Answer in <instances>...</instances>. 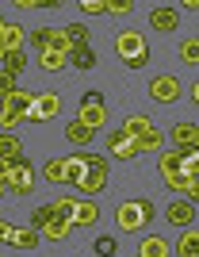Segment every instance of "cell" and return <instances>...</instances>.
<instances>
[{
  "label": "cell",
  "instance_id": "cell-1",
  "mask_svg": "<svg viewBox=\"0 0 199 257\" xmlns=\"http://www.w3.org/2000/svg\"><path fill=\"white\" fill-rule=\"evenodd\" d=\"M84 158H88V169L77 181V188L84 196H96V192H104V184H107V158L104 154H84Z\"/></svg>",
  "mask_w": 199,
  "mask_h": 257
},
{
  "label": "cell",
  "instance_id": "cell-2",
  "mask_svg": "<svg viewBox=\"0 0 199 257\" xmlns=\"http://www.w3.org/2000/svg\"><path fill=\"white\" fill-rule=\"evenodd\" d=\"M77 119H81L84 127H88V131L96 135V131H100V127L107 123V107H104V96H100V92H84V96H81V115H77Z\"/></svg>",
  "mask_w": 199,
  "mask_h": 257
},
{
  "label": "cell",
  "instance_id": "cell-3",
  "mask_svg": "<svg viewBox=\"0 0 199 257\" xmlns=\"http://www.w3.org/2000/svg\"><path fill=\"white\" fill-rule=\"evenodd\" d=\"M58 111H62V96H58V92H39L23 119H31V123H46V119H54Z\"/></svg>",
  "mask_w": 199,
  "mask_h": 257
},
{
  "label": "cell",
  "instance_id": "cell-4",
  "mask_svg": "<svg viewBox=\"0 0 199 257\" xmlns=\"http://www.w3.org/2000/svg\"><path fill=\"white\" fill-rule=\"evenodd\" d=\"M149 96L157 100V104H176V100H180V81H176V77H168V73L153 77V81H149Z\"/></svg>",
  "mask_w": 199,
  "mask_h": 257
},
{
  "label": "cell",
  "instance_id": "cell-5",
  "mask_svg": "<svg viewBox=\"0 0 199 257\" xmlns=\"http://www.w3.org/2000/svg\"><path fill=\"white\" fill-rule=\"evenodd\" d=\"M35 181H39V177H35V165L27 158H20V161H16V173H12V181H8V188L16 196H27L35 188Z\"/></svg>",
  "mask_w": 199,
  "mask_h": 257
},
{
  "label": "cell",
  "instance_id": "cell-6",
  "mask_svg": "<svg viewBox=\"0 0 199 257\" xmlns=\"http://www.w3.org/2000/svg\"><path fill=\"white\" fill-rule=\"evenodd\" d=\"M107 154H111V158L130 161V158H138V142L130 139L123 127H119V131H111V135H107Z\"/></svg>",
  "mask_w": 199,
  "mask_h": 257
},
{
  "label": "cell",
  "instance_id": "cell-7",
  "mask_svg": "<svg viewBox=\"0 0 199 257\" xmlns=\"http://www.w3.org/2000/svg\"><path fill=\"white\" fill-rule=\"evenodd\" d=\"M115 50L123 62H130V58H138V54H146V39H142V31H123L115 39Z\"/></svg>",
  "mask_w": 199,
  "mask_h": 257
},
{
  "label": "cell",
  "instance_id": "cell-8",
  "mask_svg": "<svg viewBox=\"0 0 199 257\" xmlns=\"http://www.w3.org/2000/svg\"><path fill=\"white\" fill-rule=\"evenodd\" d=\"M115 223H119V230H138V226H146L142 223V211H138V200H123V204L115 207Z\"/></svg>",
  "mask_w": 199,
  "mask_h": 257
},
{
  "label": "cell",
  "instance_id": "cell-9",
  "mask_svg": "<svg viewBox=\"0 0 199 257\" xmlns=\"http://www.w3.org/2000/svg\"><path fill=\"white\" fill-rule=\"evenodd\" d=\"M149 23H153V31H176V23H180V12L176 8H168V4H157V8L149 12Z\"/></svg>",
  "mask_w": 199,
  "mask_h": 257
},
{
  "label": "cell",
  "instance_id": "cell-10",
  "mask_svg": "<svg viewBox=\"0 0 199 257\" xmlns=\"http://www.w3.org/2000/svg\"><path fill=\"white\" fill-rule=\"evenodd\" d=\"M69 223H73V226H96V223H100V207H96V200H77Z\"/></svg>",
  "mask_w": 199,
  "mask_h": 257
},
{
  "label": "cell",
  "instance_id": "cell-11",
  "mask_svg": "<svg viewBox=\"0 0 199 257\" xmlns=\"http://www.w3.org/2000/svg\"><path fill=\"white\" fill-rule=\"evenodd\" d=\"M165 215H168V223H172V226H191V219H195V204H188V200H172Z\"/></svg>",
  "mask_w": 199,
  "mask_h": 257
},
{
  "label": "cell",
  "instance_id": "cell-12",
  "mask_svg": "<svg viewBox=\"0 0 199 257\" xmlns=\"http://www.w3.org/2000/svg\"><path fill=\"white\" fill-rule=\"evenodd\" d=\"M195 135H199V127H195V123H184V119H180L176 127L168 131V139L176 142V150H184V146H195Z\"/></svg>",
  "mask_w": 199,
  "mask_h": 257
},
{
  "label": "cell",
  "instance_id": "cell-13",
  "mask_svg": "<svg viewBox=\"0 0 199 257\" xmlns=\"http://www.w3.org/2000/svg\"><path fill=\"white\" fill-rule=\"evenodd\" d=\"M65 65H69V54H62V50H42L39 54V69H46V73H62Z\"/></svg>",
  "mask_w": 199,
  "mask_h": 257
},
{
  "label": "cell",
  "instance_id": "cell-14",
  "mask_svg": "<svg viewBox=\"0 0 199 257\" xmlns=\"http://www.w3.org/2000/svg\"><path fill=\"white\" fill-rule=\"evenodd\" d=\"M0 158L4 161H20L23 158V142L12 135V131H0Z\"/></svg>",
  "mask_w": 199,
  "mask_h": 257
},
{
  "label": "cell",
  "instance_id": "cell-15",
  "mask_svg": "<svg viewBox=\"0 0 199 257\" xmlns=\"http://www.w3.org/2000/svg\"><path fill=\"white\" fill-rule=\"evenodd\" d=\"M176 257H199V230H180Z\"/></svg>",
  "mask_w": 199,
  "mask_h": 257
},
{
  "label": "cell",
  "instance_id": "cell-16",
  "mask_svg": "<svg viewBox=\"0 0 199 257\" xmlns=\"http://www.w3.org/2000/svg\"><path fill=\"white\" fill-rule=\"evenodd\" d=\"M0 69L12 73V77H20L23 69H27V54H23V50H8V54H4V62H0Z\"/></svg>",
  "mask_w": 199,
  "mask_h": 257
},
{
  "label": "cell",
  "instance_id": "cell-17",
  "mask_svg": "<svg viewBox=\"0 0 199 257\" xmlns=\"http://www.w3.org/2000/svg\"><path fill=\"white\" fill-rule=\"evenodd\" d=\"M84 169H88V158H84V154H73V158H65V181H69V184L81 181Z\"/></svg>",
  "mask_w": 199,
  "mask_h": 257
},
{
  "label": "cell",
  "instance_id": "cell-18",
  "mask_svg": "<svg viewBox=\"0 0 199 257\" xmlns=\"http://www.w3.org/2000/svg\"><path fill=\"white\" fill-rule=\"evenodd\" d=\"M142 257H168V242H165L161 234L142 238Z\"/></svg>",
  "mask_w": 199,
  "mask_h": 257
},
{
  "label": "cell",
  "instance_id": "cell-19",
  "mask_svg": "<svg viewBox=\"0 0 199 257\" xmlns=\"http://www.w3.org/2000/svg\"><path fill=\"white\" fill-rule=\"evenodd\" d=\"M69 230H73V223H69V219H50V223L42 226V234L50 238V242H62V238H69Z\"/></svg>",
  "mask_w": 199,
  "mask_h": 257
},
{
  "label": "cell",
  "instance_id": "cell-20",
  "mask_svg": "<svg viewBox=\"0 0 199 257\" xmlns=\"http://www.w3.org/2000/svg\"><path fill=\"white\" fill-rule=\"evenodd\" d=\"M65 139L73 142V146H88V142H92V131L84 127L81 119H73V123H69V127H65Z\"/></svg>",
  "mask_w": 199,
  "mask_h": 257
},
{
  "label": "cell",
  "instance_id": "cell-21",
  "mask_svg": "<svg viewBox=\"0 0 199 257\" xmlns=\"http://www.w3.org/2000/svg\"><path fill=\"white\" fill-rule=\"evenodd\" d=\"M69 62H73L77 69H92L96 65V50L92 46H73V50H69Z\"/></svg>",
  "mask_w": 199,
  "mask_h": 257
},
{
  "label": "cell",
  "instance_id": "cell-22",
  "mask_svg": "<svg viewBox=\"0 0 199 257\" xmlns=\"http://www.w3.org/2000/svg\"><path fill=\"white\" fill-rule=\"evenodd\" d=\"M161 142H165V131L149 127L142 139H138V154H149V150H161Z\"/></svg>",
  "mask_w": 199,
  "mask_h": 257
},
{
  "label": "cell",
  "instance_id": "cell-23",
  "mask_svg": "<svg viewBox=\"0 0 199 257\" xmlns=\"http://www.w3.org/2000/svg\"><path fill=\"white\" fill-rule=\"evenodd\" d=\"M149 127H153V123H149V119L146 115H126V123H123V131H126V135H130V139H142V135H146V131Z\"/></svg>",
  "mask_w": 199,
  "mask_h": 257
},
{
  "label": "cell",
  "instance_id": "cell-24",
  "mask_svg": "<svg viewBox=\"0 0 199 257\" xmlns=\"http://www.w3.org/2000/svg\"><path fill=\"white\" fill-rule=\"evenodd\" d=\"M39 230H31V226H27V230H16V234H12V246L16 249H39Z\"/></svg>",
  "mask_w": 199,
  "mask_h": 257
},
{
  "label": "cell",
  "instance_id": "cell-25",
  "mask_svg": "<svg viewBox=\"0 0 199 257\" xmlns=\"http://www.w3.org/2000/svg\"><path fill=\"white\" fill-rule=\"evenodd\" d=\"M54 35H58V27H35V31H31V46H39V54L50 50Z\"/></svg>",
  "mask_w": 199,
  "mask_h": 257
},
{
  "label": "cell",
  "instance_id": "cell-26",
  "mask_svg": "<svg viewBox=\"0 0 199 257\" xmlns=\"http://www.w3.org/2000/svg\"><path fill=\"white\" fill-rule=\"evenodd\" d=\"M180 169H184V154H180V150H168L165 158H161V173L172 177V173H180Z\"/></svg>",
  "mask_w": 199,
  "mask_h": 257
},
{
  "label": "cell",
  "instance_id": "cell-27",
  "mask_svg": "<svg viewBox=\"0 0 199 257\" xmlns=\"http://www.w3.org/2000/svg\"><path fill=\"white\" fill-rule=\"evenodd\" d=\"M180 62L199 65V39H184V43H180Z\"/></svg>",
  "mask_w": 199,
  "mask_h": 257
},
{
  "label": "cell",
  "instance_id": "cell-28",
  "mask_svg": "<svg viewBox=\"0 0 199 257\" xmlns=\"http://www.w3.org/2000/svg\"><path fill=\"white\" fill-rule=\"evenodd\" d=\"M23 39H27V35H23L20 23H8V31H4V50H20Z\"/></svg>",
  "mask_w": 199,
  "mask_h": 257
},
{
  "label": "cell",
  "instance_id": "cell-29",
  "mask_svg": "<svg viewBox=\"0 0 199 257\" xmlns=\"http://www.w3.org/2000/svg\"><path fill=\"white\" fill-rule=\"evenodd\" d=\"M65 39H69V46H88V27H84V23H69V27H65Z\"/></svg>",
  "mask_w": 199,
  "mask_h": 257
},
{
  "label": "cell",
  "instance_id": "cell-30",
  "mask_svg": "<svg viewBox=\"0 0 199 257\" xmlns=\"http://www.w3.org/2000/svg\"><path fill=\"white\" fill-rule=\"evenodd\" d=\"M42 169H46V181H54V184H62V181H65V158H50Z\"/></svg>",
  "mask_w": 199,
  "mask_h": 257
},
{
  "label": "cell",
  "instance_id": "cell-31",
  "mask_svg": "<svg viewBox=\"0 0 199 257\" xmlns=\"http://www.w3.org/2000/svg\"><path fill=\"white\" fill-rule=\"evenodd\" d=\"M50 219H54V207H50V204L35 207V211H31V230H42V226L50 223Z\"/></svg>",
  "mask_w": 199,
  "mask_h": 257
},
{
  "label": "cell",
  "instance_id": "cell-32",
  "mask_svg": "<svg viewBox=\"0 0 199 257\" xmlns=\"http://www.w3.org/2000/svg\"><path fill=\"white\" fill-rule=\"evenodd\" d=\"M73 204L77 200H69V196H62V200H54V219H73Z\"/></svg>",
  "mask_w": 199,
  "mask_h": 257
},
{
  "label": "cell",
  "instance_id": "cell-33",
  "mask_svg": "<svg viewBox=\"0 0 199 257\" xmlns=\"http://www.w3.org/2000/svg\"><path fill=\"white\" fill-rule=\"evenodd\" d=\"M115 249H119V242H115L111 234L96 238V257H115Z\"/></svg>",
  "mask_w": 199,
  "mask_h": 257
},
{
  "label": "cell",
  "instance_id": "cell-34",
  "mask_svg": "<svg viewBox=\"0 0 199 257\" xmlns=\"http://www.w3.org/2000/svg\"><path fill=\"white\" fill-rule=\"evenodd\" d=\"M165 184H168V192H188V173L180 169V173H172V177H165Z\"/></svg>",
  "mask_w": 199,
  "mask_h": 257
},
{
  "label": "cell",
  "instance_id": "cell-35",
  "mask_svg": "<svg viewBox=\"0 0 199 257\" xmlns=\"http://www.w3.org/2000/svg\"><path fill=\"white\" fill-rule=\"evenodd\" d=\"M16 88H20V85H16V77H12V73H4V69H0V104H4V100H8L12 92H16Z\"/></svg>",
  "mask_w": 199,
  "mask_h": 257
},
{
  "label": "cell",
  "instance_id": "cell-36",
  "mask_svg": "<svg viewBox=\"0 0 199 257\" xmlns=\"http://www.w3.org/2000/svg\"><path fill=\"white\" fill-rule=\"evenodd\" d=\"M81 12H84V16H104L107 4H104V0H81Z\"/></svg>",
  "mask_w": 199,
  "mask_h": 257
},
{
  "label": "cell",
  "instance_id": "cell-37",
  "mask_svg": "<svg viewBox=\"0 0 199 257\" xmlns=\"http://www.w3.org/2000/svg\"><path fill=\"white\" fill-rule=\"evenodd\" d=\"M107 12H111V16H126V12H130V0H111Z\"/></svg>",
  "mask_w": 199,
  "mask_h": 257
},
{
  "label": "cell",
  "instance_id": "cell-38",
  "mask_svg": "<svg viewBox=\"0 0 199 257\" xmlns=\"http://www.w3.org/2000/svg\"><path fill=\"white\" fill-rule=\"evenodd\" d=\"M12 234H16V226L8 219H0V242H12Z\"/></svg>",
  "mask_w": 199,
  "mask_h": 257
},
{
  "label": "cell",
  "instance_id": "cell-39",
  "mask_svg": "<svg viewBox=\"0 0 199 257\" xmlns=\"http://www.w3.org/2000/svg\"><path fill=\"white\" fill-rule=\"evenodd\" d=\"M138 211H142V223L153 219V204H149V200H138Z\"/></svg>",
  "mask_w": 199,
  "mask_h": 257
},
{
  "label": "cell",
  "instance_id": "cell-40",
  "mask_svg": "<svg viewBox=\"0 0 199 257\" xmlns=\"http://www.w3.org/2000/svg\"><path fill=\"white\" fill-rule=\"evenodd\" d=\"M126 65H130V69H146V65H149V50H146V54H138V58H130Z\"/></svg>",
  "mask_w": 199,
  "mask_h": 257
},
{
  "label": "cell",
  "instance_id": "cell-41",
  "mask_svg": "<svg viewBox=\"0 0 199 257\" xmlns=\"http://www.w3.org/2000/svg\"><path fill=\"white\" fill-rule=\"evenodd\" d=\"M184 8H188V12H199V0H188V4H184Z\"/></svg>",
  "mask_w": 199,
  "mask_h": 257
},
{
  "label": "cell",
  "instance_id": "cell-42",
  "mask_svg": "<svg viewBox=\"0 0 199 257\" xmlns=\"http://www.w3.org/2000/svg\"><path fill=\"white\" fill-rule=\"evenodd\" d=\"M191 100H195V104H199V81H195V85H191Z\"/></svg>",
  "mask_w": 199,
  "mask_h": 257
},
{
  "label": "cell",
  "instance_id": "cell-43",
  "mask_svg": "<svg viewBox=\"0 0 199 257\" xmlns=\"http://www.w3.org/2000/svg\"><path fill=\"white\" fill-rule=\"evenodd\" d=\"M4 31H8V23L0 20V46H4Z\"/></svg>",
  "mask_w": 199,
  "mask_h": 257
},
{
  "label": "cell",
  "instance_id": "cell-44",
  "mask_svg": "<svg viewBox=\"0 0 199 257\" xmlns=\"http://www.w3.org/2000/svg\"><path fill=\"white\" fill-rule=\"evenodd\" d=\"M4 54H8V50H4V46H0V62H4Z\"/></svg>",
  "mask_w": 199,
  "mask_h": 257
},
{
  "label": "cell",
  "instance_id": "cell-45",
  "mask_svg": "<svg viewBox=\"0 0 199 257\" xmlns=\"http://www.w3.org/2000/svg\"><path fill=\"white\" fill-rule=\"evenodd\" d=\"M0 196H4V184H0Z\"/></svg>",
  "mask_w": 199,
  "mask_h": 257
}]
</instances>
